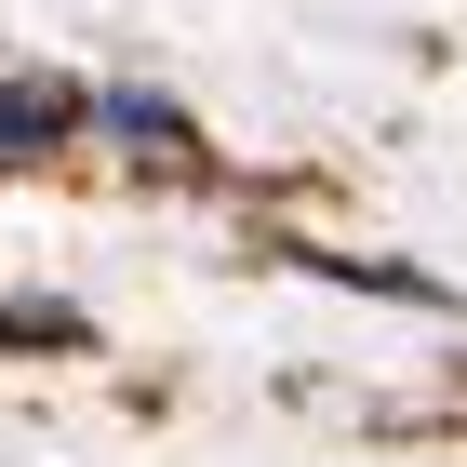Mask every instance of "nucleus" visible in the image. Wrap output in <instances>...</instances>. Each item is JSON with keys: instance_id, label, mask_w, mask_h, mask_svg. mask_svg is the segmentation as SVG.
Here are the masks:
<instances>
[{"instance_id": "1", "label": "nucleus", "mask_w": 467, "mask_h": 467, "mask_svg": "<svg viewBox=\"0 0 467 467\" xmlns=\"http://www.w3.org/2000/svg\"><path fill=\"white\" fill-rule=\"evenodd\" d=\"M80 120H94L80 80H0V161H40V147H67Z\"/></svg>"}]
</instances>
